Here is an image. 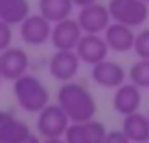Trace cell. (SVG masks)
I'll use <instances>...</instances> for the list:
<instances>
[{
    "instance_id": "obj_15",
    "label": "cell",
    "mask_w": 149,
    "mask_h": 143,
    "mask_svg": "<svg viewBox=\"0 0 149 143\" xmlns=\"http://www.w3.org/2000/svg\"><path fill=\"white\" fill-rule=\"evenodd\" d=\"M31 133V127L17 119L10 110H0V143H15Z\"/></svg>"
},
{
    "instance_id": "obj_16",
    "label": "cell",
    "mask_w": 149,
    "mask_h": 143,
    "mask_svg": "<svg viewBox=\"0 0 149 143\" xmlns=\"http://www.w3.org/2000/svg\"><path fill=\"white\" fill-rule=\"evenodd\" d=\"M131 143H147L149 141V119L145 114L131 112L123 116V129H120Z\"/></svg>"
},
{
    "instance_id": "obj_6",
    "label": "cell",
    "mask_w": 149,
    "mask_h": 143,
    "mask_svg": "<svg viewBox=\"0 0 149 143\" xmlns=\"http://www.w3.org/2000/svg\"><path fill=\"white\" fill-rule=\"evenodd\" d=\"M104 135H106L104 123L88 119L82 123H70L63 133V139L65 143H102Z\"/></svg>"
},
{
    "instance_id": "obj_21",
    "label": "cell",
    "mask_w": 149,
    "mask_h": 143,
    "mask_svg": "<svg viewBox=\"0 0 149 143\" xmlns=\"http://www.w3.org/2000/svg\"><path fill=\"white\" fill-rule=\"evenodd\" d=\"M10 45H13V25L0 19V51H4Z\"/></svg>"
},
{
    "instance_id": "obj_22",
    "label": "cell",
    "mask_w": 149,
    "mask_h": 143,
    "mask_svg": "<svg viewBox=\"0 0 149 143\" xmlns=\"http://www.w3.org/2000/svg\"><path fill=\"white\" fill-rule=\"evenodd\" d=\"M102 143H131V141L123 131H106Z\"/></svg>"
},
{
    "instance_id": "obj_1",
    "label": "cell",
    "mask_w": 149,
    "mask_h": 143,
    "mask_svg": "<svg viewBox=\"0 0 149 143\" xmlns=\"http://www.w3.org/2000/svg\"><path fill=\"white\" fill-rule=\"evenodd\" d=\"M57 104L68 114L70 123H82L96 116V98L94 94L80 82H61L57 90Z\"/></svg>"
},
{
    "instance_id": "obj_14",
    "label": "cell",
    "mask_w": 149,
    "mask_h": 143,
    "mask_svg": "<svg viewBox=\"0 0 149 143\" xmlns=\"http://www.w3.org/2000/svg\"><path fill=\"white\" fill-rule=\"evenodd\" d=\"M106 45L110 51L114 53H127L133 49V43H135V33H133V27H127L123 23H110L104 33H102Z\"/></svg>"
},
{
    "instance_id": "obj_27",
    "label": "cell",
    "mask_w": 149,
    "mask_h": 143,
    "mask_svg": "<svg viewBox=\"0 0 149 143\" xmlns=\"http://www.w3.org/2000/svg\"><path fill=\"white\" fill-rule=\"evenodd\" d=\"M145 2H147V4H149V0H145Z\"/></svg>"
},
{
    "instance_id": "obj_26",
    "label": "cell",
    "mask_w": 149,
    "mask_h": 143,
    "mask_svg": "<svg viewBox=\"0 0 149 143\" xmlns=\"http://www.w3.org/2000/svg\"><path fill=\"white\" fill-rule=\"evenodd\" d=\"M0 82H2V76H0Z\"/></svg>"
},
{
    "instance_id": "obj_3",
    "label": "cell",
    "mask_w": 149,
    "mask_h": 143,
    "mask_svg": "<svg viewBox=\"0 0 149 143\" xmlns=\"http://www.w3.org/2000/svg\"><path fill=\"white\" fill-rule=\"evenodd\" d=\"M110 19L127 27H141L149 19V4L145 0H108L106 4Z\"/></svg>"
},
{
    "instance_id": "obj_11",
    "label": "cell",
    "mask_w": 149,
    "mask_h": 143,
    "mask_svg": "<svg viewBox=\"0 0 149 143\" xmlns=\"http://www.w3.org/2000/svg\"><path fill=\"white\" fill-rule=\"evenodd\" d=\"M80 37H82V27L78 25L76 19L68 17V19H61V21L53 23L49 41L55 49H76Z\"/></svg>"
},
{
    "instance_id": "obj_28",
    "label": "cell",
    "mask_w": 149,
    "mask_h": 143,
    "mask_svg": "<svg viewBox=\"0 0 149 143\" xmlns=\"http://www.w3.org/2000/svg\"><path fill=\"white\" fill-rule=\"evenodd\" d=\"M147 119H149V114H147Z\"/></svg>"
},
{
    "instance_id": "obj_17",
    "label": "cell",
    "mask_w": 149,
    "mask_h": 143,
    "mask_svg": "<svg viewBox=\"0 0 149 143\" xmlns=\"http://www.w3.org/2000/svg\"><path fill=\"white\" fill-rule=\"evenodd\" d=\"M31 15L29 0H0V19L8 25H21Z\"/></svg>"
},
{
    "instance_id": "obj_8",
    "label": "cell",
    "mask_w": 149,
    "mask_h": 143,
    "mask_svg": "<svg viewBox=\"0 0 149 143\" xmlns=\"http://www.w3.org/2000/svg\"><path fill=\"white\" fill-rule=\"evenodd\" d=\"M80 57L76 49H55L49 59V74L59 82H70L80 72Z\"/></svg>"
},
{
    "instance_id": "obj_20",
    "label": "cell",
    "mask_w": 149,
    "mask_h": 143,
    "mask_svg": "<svg viewBox=\"0 0 149 143\" xmlns=\"http://www.w3.org/2000/svg\"><path fill=\"white\" fill-rule=\"evenodd\" d=\"M133 51L137 53L139 59H149V29H143V31L135 33Z\"/></svg>"
},
{
    "instance_id": "obj_13",
    "label": "cell",
    "mask_w": 149,
    "mask_h": 143,
    "mask_svg": "<svg viewBox=\"0 0 149 143\" xmlns=\"http://www.w3.org/2000/svg\"><path fill=\"white\" fill-rule=\"evenodd\" d=\"M141 88L133 82H123L120 86L114 88V96H112V108L118 114H131L137 112L141 108Z\"/></svg>"
},
{
    "instance_id": "obj_2",
    "label": "cell",
    "mask_w": 149,
    "mask_h": 143,
    "mask_svg": "<svg viewBox=\"0 0 149 143\" xmlns=\"http://www.w3.org/2000/svg\"><path fill=\"white\" fill-rule=\"evenodd\" d=\"M13 94L19 102V106L25 112H39L43 106L49 104V90L41 82V78L33 74H23L13 82Z\"/></svg>"
},
{
    "instance_id": "obj_5",
    "label": "cell",
    "mask_w": 149,
    "mask_h": 143,
    "mask_svg": "<svg viewBox=\"0 0 149 143\" xmlns=\"http://www.w3.org/2000/svg\"><path fill=\"white\" fill-rule=\"evenodd\" d=\"M51 27H53V23H49L41 13H37V15H29L19 25V33L27 45L41 47L51 39Z\"/></svg>"
},
{
    "instance_id": "obj_29",
    "label": "cell",
    "mask_w": 149,
    "mask_h": 143,
    "mask_svg": "<svg viewBox=\"0 0 149 143\" xmlns=\"http://www.w3.org/2000/svg\"><path fill=\"white\" fill-rule=\"evenodd\" d=\"M147 143H149V141H147Z\"/></svg>"
},
{
    "instance_id": "obj_24",
    "label": "cell",
    "mask_w": 149,
    "mask_h": 143,
    "mask_svg": "<svg viewBox=\"0 0 149 143\" xmlns=\"http://www.w3.org/2000/svg\"><path fill=\"white\" fill-rule=\"evenodd\" d=\"M41 143H65V139H63V137H47V139L41 141Z\"/></svg>"
},
{
    "instance_id": "obj_10",
    "label": "cell",
    "mask_w": 149,
    "mask_h": 143,
    "mask_svg": "<svg viewBox=\"0 0 149 143\" xmlns=\"http://www.w3.org/2000/svg\"><path fill=\"white\" fill-rule=\"evenodd\" d=\"M27 72H29V55L25 49L10 45L4 51H0V76H2V80L15 82Z\"/></svg>"
},
{
    "instance_id": "obj_4",
    "label": "cell",
    "mask_w": 149,
    "mask_h": 143,
    "mask_svg": "<svg viewBox=\"0 0 149 143\" xmlns=\"http://www.w3.org/2000/svg\"><path fill=\"white\" fill-rule=\"evenodd\" d=\"M70 125L68 114L59 104H47L37 112V133L47 139V137H63L65 129Z\"/></svg>"
},
{
    "instance_id": "obj_9",
    "label": "cell",
    "mask_w": 149,
    "mask_h": 143,
    "mask_svg": "<svg viewBox=\"0 0 149 143\" xmlns=\"http://www.w3.org/2000/svg\"><path fill=\"white\" fill-rule=\"evenodd\" d=\"M108 45L104 41L102 35L98 33H82L78 45H76V53L80 57L82 63H88V66H94L102 59L108 57Z\"/></svg>"
},
{
    "instance_id": "obj_19",
    "label": "cell",
    "mask_w": 149,
    "mask_h": 143,
    "mask_svg": "<svg viewBox=\"0 0 149 143\" xmlns=\"http://www.w3.org/2000/svg\"><path fill=\"white\" fill-rule=\"evenodd\" d=\"M127 78H129V82L137 84L141 90L143 88H149V59H137L131 66Z\"/></svg>"
},
{
    "instance_id": "obj_25",
    "label": "cell",
    "mask_w": 149,
    "mask_h": 143,
    "mask_svg": "<svg viewBox=\"0 0 149 143\" xmlns=\"http://www.w3.org/2000/svg\"><path fill=\"white\" fill-rule=\"evenodd\" d=\"M92 2H98V0H74V4L80 8V6H86V4H92Z\"/></svg>"
},
{
    "instance_id": "obj_18",
    "label": "cell",
    "mask_w": 149,
    "mask_h": 143,
    "mask_svg": "<svg viewBox=\"0 0 149 143\" xmlns=\"http://www.w3.org/2000/svg\"><path fill=\"white\" fill-rule=\"evenodd\" d=\"M74 6V0H39V13L49 23H57L61 19L72 17Z\"/></svg>"
},
{
    "instance_id": "obj_23",
    "label": "cell",
    "mask_w": 149,
    "mask_h": 143,
    "mask_svg": "<svg viewBox=\"0 0 149 143\" xmlns=\"http://www.w3.org/2000/svg\"><path fill=\"white\" fill-rule=\"evenodd\" d=\"M15 143H41V139H39L37 135H33V131H31V133H27L25 137H21V139L15 141Z\"/></svg>"
},
{
    "instance_id": "obj_12",
    "label": "cell",
    "mask_w": 149,
    "mask_h": 143,
    "mask_svg": "<svg viewBox=\"0 0 149 143\" xmlns=\"http://www.w3.org/2000/svg\"><path fill=\"white\" fill-rule=\"evenodd\" d=\"M94 84L102 86V88H116L120 86L123 82H127V72L125 68L118 63V61H112V59H102L98 63L92 66V72H90Z\"/></svg>"
},
{
    "instance_id": "obj_7",
    "label": "cell",
    "mask_w": 149,
    "mask_h": 143,
    "mask_svg": "<svg viewBox=\"0 0 149 143\" xmlns=\"http://www.w3.org/2000/svg\"><path fill=\"white\" fill-rule=\"evenodd\" d=\"M76 21L82 27V33H98V35H102L104 29L112 23L108 8L102 6L100 2H92V4L80 6V13H78Z\"/></svg>"
}]
</instances>
